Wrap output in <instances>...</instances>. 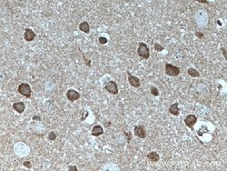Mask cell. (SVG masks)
Listing matches in <instances>:
<instances>
[{"mask_svg":"<svg viewBox=\"0 0 227 171\" xmlns=\"http://www.w3.org/2000/svg\"><path fill=\"white\" fill-rule=\"evenodd\" d=\"M66 96L67 99L71 102H74V101L78 100L79 98H80V94H79L75 89H68L66 93Z\"/></svg>","mask_w":227,"mask_h":171,"instance_id":"52a82bcc","label":"cell"},{"mask_svg":"<svg viewBox=\"0 0 227 171\" xmlns=\"http://www.w3.org/2000/svg\"><path fill=\"white\" fill-rule=\"evenodd\" d=\"M124 135L127 136V143H130V140L132 138V133L131 132H124Z\"/></svg>","mask_w":227,"mask_h":171,"instance_id":"ffe728a7","label":"cell"},{"mask_svg":"<svg viewBox=\"0 0 227 171\" xmlns=\"http://www.w3.org/2000/svg\"><path fill=\"white\" fill-rule=\"evenodd\" d=\"M134 136H137V138H139L144 139L146 138V132H145V127L142 126V125H138V126L134 127Z\"/></svg>","mask_w":227,"mask_h":171,"instance_id":"5b68a950","label":"cell"},{"mask_svg":"<svg viewBox=\"0 0 227 171\" xmlns=\"http://www.w3.org/2000/svg\"><path fill=\"white\" fill-rule=\"evenodd\" d=\"M18 93H19V94H21L22 96H26V98H29L30 96H31L32 90H31V87L29 86V84H26V83H21V84L18 86Z\"/></svg>","mask_w":227,"mask_h":171,"instance_id":"7a4b0ae2","label":"cell"},{"mask_svg":"<svg viewBox=\"0 0 227 171\" xmlns=\"http://www.w3.org/2000/svg\"><path fill=\"white\" fill-rule=\"evenodd\" d=\"M195 36L198 37V38H200V39H202L203 37V34L202 33V32H199V31H196L195 32Z\"/></svg>","mask_w":227,"mask_h":171,"instance_id":"7402d4cb","label":"cell"},{"mask_svg":"<svg viewBox=\"0 0 227 171\" xmlns=\"http://www.w3.org/2000/svg\"><path fill=\"white\" fill-rule=\"evenodd\" d=\"M48 139L51 141L55 140L56 139V134L55 132H53V131H51V132L48 134Z\"/></svg>","mask_w":227,"mask_h":171,"instance_id":"ac0fdd59","label":"cell"},{"mask_svg":"<svg viewBox=\"0 0 227 171\" xmlns=\"http://www.w3.org/2000/svg\"><path fill=\"white\" fill-rule=\"evenodd\" d=\"M146 157L152 162H158L159 159H160V156H159V154L156 151H152L149 154H147Z\"/></svg>","mask_w":227,"mask_h":171,"instance_id":"4fadbf2b","label":"cell"},{"mask_svg":"<svg viewBox=\"0 0 227 171\" xmlns=\"http://www.w3.org/2000/svg\"><path fill=\"white\" fill-rule=\"evenodd\" d=\"M150 92L153 96H159V91L158 89L155 87V86H152L151 88H150Z\"/></svg>","mask_w":227,"mask_h":171,"instance_id":"2e32d148","label":"cell"},{"mask_svg":"<svg viewBox=\"0 0 227 171\" xmlns=\"http://www.w3.org/2000/svg\"><path fill=\"white\" fill-rule=\"evenodd\" d=\"M187 73H188V75L191 77H200V73L194 67H189L188 69H187Z\"/></svg>","mask_w":227,"mask_h":171,"instance_id":"9a60e30c","label":"cell"},{"mask_svg":"<svg viewBox=\"0 0 227 171\" xmlns=\"http://www.w3.org/2000/svg\"><path fill=\"white\" fill-rule=\"evenodd\" d=\"M154 48H155V49L157 51V52H161V51H163L164 49V48L163 47V45H161L160 44H158V43H155Z\"/></svg>","mask_w":227,"mask_h":171,"instance_id":"e0dca14e","label":"cell"},{"mask_svg":"<svg viewBox=\"0 0 227 171\" xmlns=\"http://www.w3.org/2000/svg\"><path fill=\"white\" fill-rule=\"evenodd\" d=\"M196 122H197V117L195 115H193V114L188 115L184 119V124L186 125V127L190 128L192 130H194V126L196 124Z\"/></svg>","mask_w":227,"mask_h":171,"instance_id":"8992f818","label":"cell"},{"mask_svg":"<svg viewBox=\"0 0 227 171\" xmlns=\"http://www.w3.org/2000/svg\"><path fill=\"white\" fill-rule=\"evenodd\" d=\"M33 120H38V121H40V120H41V117H36V116H35V117H33Z\"/></svg>","mask_w":227,"mask_h":171,"instance_id":"4316f807","label":"cell"},{"mask_svg":"<svg viewBox=\"0 0 227 171\" xmlns=\"http://www.w3.org/2000/svg\"><path fill=\"white\" fill-rule=\"evenodd\" d=\"M105 89L113 95H117L118 94V86L116 82L115 81H109L107 82L105 86Z\"/></svg>","mask_w":227,"mask_h":171,"instance_id":"277c9868","label":"cell"},{"mask_svg":"<svg viewBox=\"0 0 227 171\" xmlns=\"http://www.w3.org/2000/svg\"><path fill=\"white\" fill-rule=\"evenodd\" d=\"M68 170L69 171H77V168L76 166H69L68 167Z\"/></svg>","mask_w":227,"mask_h":171,"instance_id":"603a6c76","label":"cell"},{"mask_svg":"<svg viewBox=\"0 0 227 171\" xmlns=\"http://www.w3.org/2000/svg\"><path fill=\"white\" fill-rule=\"evenodd\" d=\"M198 3H203V4H207V5H210V2L207 1V0H197Z\"/></svg>","mask_w":227,"mask_h":171,"instance_id":"d4e9b609","label":"cell"},{"mask_svg":"<svg viewBox=\"0 0 227 171\" xmlns=\"http://www.w3.org/2000/svg\"><path fill=\"white\" fill-rule=\"evenodd\" d=\"M36 34L34 32L31 28H28L26 27L25 29V34H24V38L26 42H31L33 41L34 39L36 38Z\"/></svg>","mask_w":227,"mask_h":171,"instance_id":"9c48e42d","label":"cell"},{"mask_svg":"<svg viewBox=\"0 0 227 171\" xmlns=\"http://www.w3.org/2000/svg\"><path fill=\"white\" fill-rule=\"evenodd\" d=\"M221 50H222V52H223V54H224V58H225V59H227V55H226V49H225L224 48H221Z\"/></svg>","mask_w":227,"mask_h":171,"instance_id":"cb8c5ba5","label":"cell"},{"mask_svg":"<svg viewBox=\"0 0 227 171\" xmlns=\"http://www.w3.org/2000/svg\"><path fill=\"white\" fill-rule=\"evenodd\" d=\"M23 166H25V167L27 168H32L31 162H29V161H25L24 163H23Z\"/></svg>","mask_w":227,"mask_h":171,"instance_id":"44dd1931","label":"cell"},{"mask_svg":"<svg viewBox=\"0 0 227 171\" xmlns=\"http://www.w3.org/2000/svg\"><path fill=\"white\" fill-rule=\"evenodd\" d=\"M84 58V61H86V66H91V62H90V60H87L86 58V56H83Z\"/></svg>","mask_w":227,"mask_h":171,"instance_id":"484cf974","label":"cell"},{"mask_svg":"<svg viewBox=\"0 0 227 171\" xmlns=\"http://www.w3.org/2000/svg\"><path fill=\"white\" fill-rule=\"evenodd\" d=\"M127 76H128V81L129 84L134 88H139L141 86V81L137 77L133 76L129 71H127Z\"/></svg>","mask_w":227,"mask_h":171,"instance_id":"ba28073f","label":"cell"},{"mask_svg":"<svg viewBox=\"0 0 227 171\" xmlns=\"http://www.w3.org/2000/svg\"><path fill=\"white\" fill-rule=\"evenodd\" d=\"M180 67L173 66L172 64L166 63V74L169 77H177L180 74Z\"/></svg>","mask_w":227,"mask_h":171,"instance_id":"3957f363","label":"cell"},{"mask_svg":"<svg viewBox=\"0 0 227 171\" xmlns=\"http://www.w3.org/2000/svg\"><path fill=\"white\" fill-rule=\"evenodd\" d=\"M137 53L138 56L141 58L144 59H148L150 58V51L149 48L147 47V45L144 42H140L138 45V49H137Z\"/></svg>","mask_w":227,"mask_h":171,"instance_id":"6da1fadb","label":"cell"},{"mask_svg":"<svg viewBox=\"0 0 227 171\" xmlns=\"http://www.w3.org/2000/svg\"><path fill=\"white\" fill-rule=\"evenodd\" d=\"M169 113H171L172 115L174 116H179L180 114V108H179V106H178V103H174V104H172L171 106L169 107Z\"/></svg>","mask_w":227,"mask_h":171,"instance_id":"8fae6325","label":"cell"},{"mask_svg":"<svg viewBox=\"0 0 227 171\" xmlns=\"http://www.w3.org/2000/svg\"><path fill=\"white\" fill-rule=\"evenodd\" d=\"M91 134H92V136H101V135L104 134V129L100 126V125H96V126H95L92 128V132H91Z\"/></svg>","mask_w":227,"mask_h":171,"instance_id":"7c38bea8","label":"cell"},{"mask_svg":"<svg viewBox=\"0 0 227 171\" xmlns=\"http://www.w3.org/2000/svg\"><path fill=\"white\" fill-rule=\"evenodd\" d=\"M79 29H80L82 32H84L88 34L90 32V26H89V24L86 22V21H83L81 22L80 24H79Z\"/></svg>","mask_w":227,"mask_h":171,"instance_id":"5bb4252c","label":"cell"},{"mask_svg":"<svg viewBox=\"0 0 227 171\" xmlns=\"http://www.w3.org/2000/svg\"><path fill=\"white\" fill-rule=\"evenodd\" d=\"M13 109L19 114H22L26 109V105L24 102H16L13 104Z\"/></svg>","mask_w":227,"mask_h":171,"instance_id":"30bf717a","label":"cell"},{"mask_svg":"<svg viewBox=\"0 0 227 171\" xmlns=\"http://www.w3.org/2000/svg\"><path fill=\"white\" fill-rule=\"evenodd\" d=\"M98 41L101 45H105L107 44V42H108V40H107V38L106 37H100L98 38Z\"/></svg>","mask_w":227,"mask_h":171,"instance_id":"d6986e66","label":"cell"}]
</instances>
